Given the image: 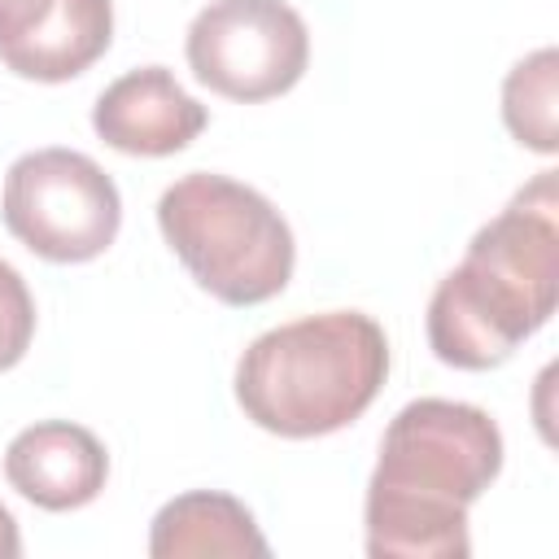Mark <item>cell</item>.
Listing matches in <instances>:
<instances>
[{
    "mask_svg": "<svg viewBox=\"0 0 559 559\" xmlns=\"http://www.w3.org/2000/svg\"><path fill=\"white\" fill-rule=\"evenodd\" d=\"M4 227L48 262H92L122 227L118 183L79 148L22 153L0 192Z\"/></svg>",
    "mask_w": 559,
    "mask_h": 559,
    "instance_id": "5b68a950",
    "label": "cell"
},
{
    "mask_svg": "<svg viewBox=\"0 0 559 559\" xmlns=\"http://www.w3.org/2000/svg\"><path fill=\"white\" fill-rule=\"evenodd\" d=\"M35 336V297L17 266L0 258V371L17 367Z\"/></svg>",
    "mask_w": 559,
    "mask_h": 559,
    "instance_id": "7c38bea8",
    "label": "cell"
},
{
    "mask_svg": "<svg viewBox=\"0 0 559 559\" xmlns=\"http://www.w3.org/2000/svg\"><path fill=\"white\" fill-rule=\"evenodd\" d=\"M9 485L44 511H79L109 480V454L100 437L70 419H39L22 428L4 450Z\"/></svg>",
    "mask_w": 559,
    "mask_h": 559,
    "instance_id": "ba28073f",
    "label": "cell"
},
{
    "mask_svg": "<svg viewBox=\"0 0 559 559\" xmlns=\"http://www.w3.org/2000/svg\"><path fill=\"white\" fill-rule=\"evenodd\" d=\"M188 66L210 92L258 105L301 83L310 31L288 0H210L188 26Z\"/></svg>",
    "mask_w": 559,
    "mask_h": 559,
    "instance_id": "8992f818",
    "label": "cell"
},
{
    "mask_svg": "<svg viewBox=\"0 0 559 559\" xmlns=\"http://www.w3.org/2000/svg\"><path fill=\"white\" fill-rule=\"evenodd\" d=\"M502 122L533 153L559 148V52L555 48H537L507 70Z\"/></svg>",
    "mask_w": 559,
    "mask_h": 559,
    "instance_id": "8fae6325",
    "label": "cell"
},
{
    "mask_svg": "<svg viewBox=\"0 0 559 559\" xmlns=\"http://www.w3.org/2000/svg\"><path fill=\"white\" fill-rule=\"evenodd\" d=\"M389 376V336L362 310H323L249 341L236 402L262 432L306 441L354 424Z\"/></svg>",
    "mask_w": 559,
    "mask_h": 559,
    "instance_id": "3957f363",
    "label": "cell"
},
{
    "mask_svg": "<svg viewBox=\"0 0 559 559\" xmlns=\"http://www.w3.org/2000/svg\"><path fill=\"white\" fill-rule=\"evenodd\" d=\"M109 39H114V0H61L44 22V31L26 39L13 57H4V66L17 79L66 83L83 74L92 61H100Z\"/></svg>",
    "mask_w": 559,
    "mask_h": 559,
    "instance_id": "30bf717a",
    "label": "cell"
},
{
    "mask_svg": "<svg viewBox=\"0 0 559 559\" xmlns=\"http://www.w3.org/2000/svg\"><path fill=\"white\" fill-rule=\"evenodd\" d=\"M157 227L188 275L223 306H262L293 280V227L240 179L214 170L175 179L157 201Z\"/></svg>",
    "mask_w": 559,
    "mask_h": 559,
    "instance_id": "277c9868",
    "label": "cell"
},
{
    "mask_svg": "<svg viewBox=\"0 0 559 559\" xmlns=\"http://www.w3.org/2000/svg\"><path fill=\"white\" fill-rule=\"evenodd\" d=\"M205 105L188 96L166 66L127 70L92 105L96 135L127 157H170L188 148L205 131Z\"/></svg>",
    "mask_w": 559,
    "mask_h": 559,
    "instance_id": "52a82bcc",
    "label": "cell"
},
{
    "mask_svg": "<svg viewBox=\"0 0 559 559\" xmlns=\"http://www.w3.org/2000/svg\"><path fill=\"white\" fill-rule=\"evenodd\" d=\"M559 301V188L542 170L489 218L463 262L428 297V345L445 367L489 371L528 341Z\"/></svg>",
    "mask_w": 559,
    "mask_h": 559,
    "instance_id": "7a4b0ae2",
    "label": "cell"
},
{
    "mask_svg": "<svg viewBox=\"0 0 559 559\" xmlns=\"http://www.w3.org/2000/svg\"><path fill=\"white\" fill-rule=\"evenodd\" d=\"M502 472V432L450 397L406 402L384 437L367 480L362 524L371 559H463L472 555L467 507Z\"/></svg>",
    "mask_w": 559,
    "mask_h": 559,
    "instance_id": "6da1fadb",
    "label": "cell"
},
{
    "mask_svg": "<svg viewBox=\"0 0 559 559\" xmlns=\"http://www.w3.org/2000/svg\"><path fill=\"white\" fill-rule=\"evenodd\" d=\"M17 555H22V533H17L13 511L0 502V559H17Z\"/></svg>",
    "mask_w": 559,
    "mask_h": 559,
    "instance_id": "5bb4252c",
    "label": "cell"
},
{
    "mask_svg": "<svg viewBox=\"0 0 559 559\" xmlns=\"http://www.w3.org/2000/svg\"><path fill=\"white\" fill-rule=\"evenodd\" d=\"M148 555L153 559H245V555H271L253 511L218 489H192L170 498L148 528Z\"/></svg>",
    "mask_w": 559,
    "mask_h": 559,
    "instance_id": "9c48e42d",
    "label": "cell"
},
{
    "mask_svg": "<svg viewBox=\"0 0 559 559\" xmlns=\"http://www.w3.org/2000/svg\"><path fill=\"white\" fill-rule=\"evenodd\" d=\"M61 0H0V61L44 31Z\"/></svg>",
    "mask_w": 559,
    "mask_h": 559,
    "instance_id": "4fadbf2b",
    "label": "cell"
}]
</instances>
